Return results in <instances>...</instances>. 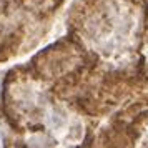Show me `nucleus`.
<instances>
[{"mask_svg": "<svg viewBox=\"0 0 148 148\" xmlns=\"http://www.w3.org/2000/svg\"><path fill=\"white\" fill-rule=\"evenodd\" d=\"M0 145H2V135H0Z\"/></svg>", "mask_w": 148, "mask_h": 148, "instance_id": "1", "label": "nucleus"}]
</instances>
